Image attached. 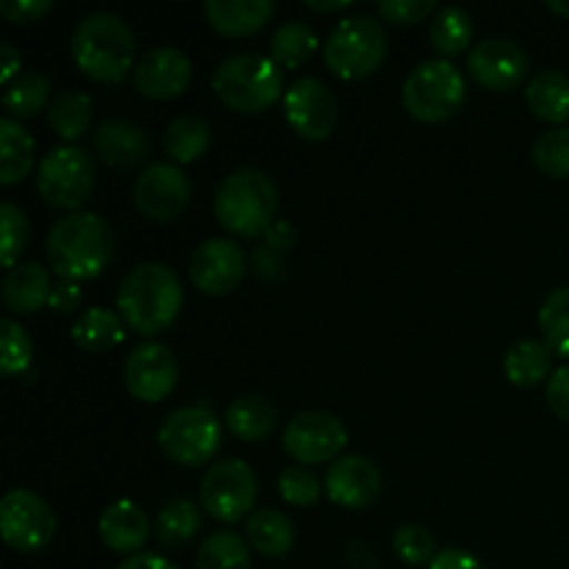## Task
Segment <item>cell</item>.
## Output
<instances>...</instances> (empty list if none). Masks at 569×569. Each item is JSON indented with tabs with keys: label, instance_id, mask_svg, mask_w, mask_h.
Returning a JSON list of instances; mask_svg holds the SVG:
<instances>
[{
	"label": "cell",
	"instance_id": "15",
	"mask_svg": "<svg viewBox=\"0 0 569 569\" xmlns=\"http://www.w3.org/2000/svg\"><path fill=\"white\" fill-rule=\"evenodd\" d=\"M128 392L142 403H161L178 383V359L167 345L142 342L122 365Z\"/></svg>",
	"mask_w": 569,
	"mask_h": 569
},
{
	"label": "cell",
	"instance_id": "8",
	"mask_svg": "<svg viewBox=\"0 0 569 569\" xmlns=\"http://www.w3.org/2000/svg\"><path fill=\"white\" fill-rule=\"evenodd\" d=\"M159 445L170 461L198 467L214 459L222 445V422L209 406H183L170 411L159 428Z\"/></svg>",
	"mask_w": 569,
	"mask_h": 569
},
{
	"label": "cell",
	"instance_id": "36",
	"mask_svg": "<svg viewBox=\"0 0 569 569\" xmlns=\"http://www.w3.org/2000/svg\"><path fill=\"white\" fill-rule=\"evenodd\" d=\"M50 94V81L44 72L26 70L6 87L3 106L14 117H33L44 109Z\"/></svg>",
	"mask_w": 569,
	"mask_h": 569
},
{
	"label": "cell",
	"instance_id": "40",
	"mask_svg": "<svg viewBox=\"0 0 569 569\" xmlns=\"http://www.w3.org/2000/svg\"><path fill=\"white\" fill-rule=\"evenodd\" d=\"M533 164L550 178H569V128H553L533 142Z\"/></svg>",
	"mask_w": 569,
	"mask_h": 569
},
{
	"label": "cell",
	"instance_id": "29",
	"mask_svg": "<svg viewBox=\"0 0 569 569\" xmlns=\"http://www.w3.org/2000/svg\"><path fill=\"white\" fill-rule=\"evenodd\" d=\"M126 339V328L114 311L94 306L72 322V342L87 353H106Z\"/></svg>",
	"mask_w": 569,
	"mask_h": 569
},
{
	"label": "cell",
	"instance_id": "52",
	"mask_svg": "<svg viewBox=\"0 0 569 569\" xmlns=\"http://www.w3.org/2000/svg\"><path fill=\"white\" fill-rule=\"evenodd\" d=\"M117 569H178V567L156 553H137V556H128V559Z\"/></svg>",
	"mask_w": 569,
	"mask_h": 569
},
{
	"label": "cell",
	"instance_id": "22",
	"mask_svg": "<svg viewBox=\"0 0 569 569\" xmlns=\"http://www.w3.org/2000/svg\"><path fill=\"white\" fill-rule=\"evenodd\" d=\"M50 276L39 261H22V264L11 267L3 278V295L6 309L14 311V315H33V311L42 309L50 300Z\"/></svg>",
	"mask_w": 569,
	"mask_h": 569
},
{
	"label": "cell",
	"instance_id": "1",
	"mask_svg": "<svg viewBox=\"0 0 569 569\" xmlns=\"http://www.w3.org/2000/svg\"><path fill=\"white\" fill-rule=\"evenodd\" d=\"M114 253L111 226L94 211H70L53 222L44 242V256L61 281H92Z\"/></svg>",
	"mask_w": 569,
	"mask_h": 569
},
{
	"label": "cell",
	"instance_id": "39",
	"mask_svg": "<svg viewBox=\"0 0 569 569\" xmlns=\"http://www.w3.org/2000/svg\"><path fill=\"white\" fill-rule=\"evenodd\" d=\"M392 550L400 561H406L409 567H422L437 559V542H433L431 531L417 522H406L395 531L392 537Z\"/></svg>",
	"mask_w": 569,
	"mask_h": 569
},
{
	"label": "cell",
	"instance_id": "18",
	"mask_svg": "<svg viewBox=\"0 0 569 569\" xmlns=\"http://www.w3.org/2000/svg\"><path fill=\"white\" fill-rule=\"evenodd\" d=\"M192 81V61L172 44L148 50L133 67V87L153 100L178 98Z\"/></svg>",
	"mask_w": 569,
	"mask_h": 569
},
{
	"label": "cell",
	"instance_id": "34",
	"mask_svg": "<svg viewBox=\"0 0 569 569\" xmlns=\"http://www.w3.org/2000/svg\"><path fill=\"white\" fill-rule=\"evenodd\" d=\"M317 48V33L303 20H289L278 26L270 37V59L278 67H295L303 64Z\"/></svg>",
	"mask_w": 569,
	"mask_h": 569
},
{
	"label": "cell",
	"instance_id": "9",
	"mask_svg": "<svg viewBox=\"0 0 569 569\" xmlns=\"http://www.w3.org/2000/svg\"><path fill=\"white\" fill-rule=\"evenodd\" d=\"M37 189L56 209L78 211L94 189V161L78 144H59L37 167Z\"/></svg>",
	"mask_w": 569,
	"mask_h": 569
},
{
	"label": "cell",
	"instance_id": "51",
	"mask_svg": "<svg viewBox=\"0 0 569 569\" xmlns=\"http://www.w3.org/2000/svg\"><path fill=\"white\" fill-rule=\"evenodd\" d=\"M348 561L353 569H378V559L372 556L370 545L361 539H350L348 542Z\"/></svg>",
	"mask_w": 569,
	"mask_h": 569
},
{
	"label": "cell",
	"instance_id": "2",
	"mask_svg": "<svg viewBox=\"0 0 569 569\" xmlns=\"http://www.w3.org/2000/svg\"><path fill=\"white\" fill-rule=\"evenodd\" d=\"M181 303V281L164 261H142L126 272L117 289V311L122 322L142 337H153L170 328Z\"/></svg>",
	"mask_w": 569,
	"mask_h": 569
},
{
	"label": "cell",
	"instance_id": "32",
	"mask_svg": "<svg viewBox=\"0 0 569 569\" xmlns=\"http://www.w3.org/2000/svg\"><path fill=\"white\" fill-rule=\"evenodd\" d=\"M48 120L53 131L67 142H76L89 131L92 122V98L83 92H61L50 100Z\"/></svg>",
	"mask_w": 569,
	"mask_h": 569
},
{
	"label": "cell",
	"instance_id": "24",
	"mask_svg": "<svg viewBox=\"0 0 569 569\" xmlns=\"http://www.w3.org/2000/svg\"><path fill=\"white\" fill-rule=\"evenodd\" d=\"M228 431L244 442H261L278 426V409L261 395H242L226 409Z\"/></svg>",
	"mask_w": 569,
	"mask_h": 569
},
{
	"label": "cell",
	"instance_id": "26",
	"mask_svg": "<svg viewBox=\"0 0 569 569\" xmlns=\"http://www.w3.org/2000/svg\"><path fill=\"white\" fill-rule=\"evenodd\" d=\"M503 370L515 387H537L553 376V350L542 339H520L506 350Z\"/></svg>",
	"mask_w": 569,
	"mask_h": 569
},
{
	"label": "cell",
	"instance_id": "54",
	"mask_svg": "<svg viewBox=\"0 0 569 569\" xmlns=\"http://www.w3.org/2000/svg\"><path fill=\"white\" fill-rule=\"evenodd\" d=\"M545 6H548L550 11H556V14L569 17V0H545Z\"/></svg>",
	"mask_w": 569,
	"mask_h": 569
},
{
	"label": "cell",
	"instance_id": "12",
	"mask_svg": "<svg viewBox=\"0 0 569 569\" xmlns=\"http://www.w3.org/2000/svg\"><path fill=\"white\" fill-rule=\"evenodd\" d=\"M348 445V428L328 411H300L283 428V450L298 465H326Z\"/></svg>",
	"mask_w": 569,
	"mask_h": 569
},
{
	"label": "cell",
	"instance_id": "25",
	"mask_svg": "<svg viewBox=\"0 0 569 569\" xmlns=\"http://www.w3.org/2000/svg\"><path fill=\"white\" fill-rule=\"evenodd\" d=\"M248 531V545L256 553L267 559H281L292 550L295 545V526L283 511L278 509H259L244 522Z\"/></svg>",
	"mask_w": 569,
	"mask_h": 569
},
{
	"label": "cell",
	"instance_id": "19",
	"mask_svg": "<svg viewBox=\"0 0 569 569\" xmlns=\"http://www.w3.org/2000/svg\"><path fill=\"white\" fill-rule=\"evenodd\" d=\"M381 470L361 453L342 456L326 472V495L342 509H365L381 495Z\"/></svg>",
	"mask_w": 569,
	"mask_h": 569
},
{
	"label": "cell",
	"instance_id": "31",
	"mask_svg": "<svg viewBox=\"0 0 569 569\" xmlns=\"http://www.w3.org/2000/svg\"><path fill=\"white\" fill-rule=\"evenodd\" d=\"M472 42V17L461 6H445L431 20V44L442 59L465 53Z\"/></svg>",
	"mask_w": 569,
	"mask_h": 569
},
{
	"label": "cell",
	"instance_id": "11",
	"mask_svg": "<svg viewBox=\"0 0 569 569\" xmlns=\"http://www.w3.org/2000/svg\"><path fill=\"white\" fill-rule=\"evenodd\" d=\"M0 533L9 548L39 553L56 537V515L44 498L28 489H11L0 500Z\"/></svg>",
	"mask_w": 569,
	"mask_h": 569
},
{
	"label": "cell",
	"instance_id": "28",
	"mask_svg": "<svg viewBox=\"0 0 569 569\" xmlns=\"http://www.w3.org/2000/svg\"><path fill=\"white\" fill-rule=\"evenodd\" d=\"M526 103L539 120H569V76L559 70H542L526 83Z\"/></svg>",
	"mask_w": 569,
	"mask_h": 569
},
{
	"label": "cell",
	"instance_id": "3",
	"mask_svg": "<svg viewBox=\"0 0 569 569\" xmlns=\"http://www.w3.org/2000/svg\"><path fill=\"white\" fill-rule=\"evenodd\" d=\"M137 39L128 22L111 11L81 17L70 39V53L78 70L100 83H120L131 72Z\"/></svg>",
	"mask_w": 569,
	"mask_h": 569
},
{
	"label": "cell",
	"instance_id": "16",
	"mask_svg": "<svg viewBox=\"0 0 569 569\" xmlns=\"http://www.w3.org/2000/svg\"><path fill=\"white\" fill-rule=\"evenodd\" d=\"M528 53L517 42L506 37H489L472 44L467 56V70L481 83L483 89L492 92H509L520 87L528 76Z\"/></svg>",
	"mask_w": 569,
	"mask_h": 569
},
{
	"label": "cell",
	"instance_id": "45",
	"mask_svg": "<svg viewBox=\"0 0 569 569\" xmlns=\"http://www.w3.org/2000/svg\"><path fill=\"white\" fill-rule=\"evenodd\" d=\"M548 406L559 420L569 422V365L559 367L553 376L548 378Z\"/></svg>",
	"mask_w": 569,
	"mask_h": 569
},
{
	"label": "cell",
	"instance_id": "48",
	"mask_svg": "<svg viewBox=\"0 0 569 569\" xmlns=\"http://www.w3.org/2000/svg\"><path fill=\"white\" fill-rule=\"evenodd\" d=\"M428 569H483V565L470 553V550L445 548L439 550L437 559L431 561V567Z\"/></svg>",
	"mask_w": 569,
	"mask_h": 569
},
{
	"label": "cell",
	"instance_id": "41",
	"mask_svg": "<svg viewBox=\"0 0 569 569\" xmlns=\"http://www.w3.org/2000/svg\"><path fill=\"white\" fill-rule=\"evenodd\" d=\"M0 253H3V267H17V256L26 250L31 228H28V217L14 203H0Z\"/></svg>",
	"mask_w": 569,
	"mask_h": 569
},
{
	"label": "cell",
	"instance_id": "35",
	"mask_svg": "<svg viewBox=\"0 0 569 569\" xmlns=\"http://www.w3.org/2000/svg\"><path fill=\"white\" fill-rule=\"evenodd\" d=\"M198 569H250V545L237 531H217L200 545Z\"/></svg>",
	"mask_w": 569,
	"mask_h": 569
},
{
	"label": "cell",
	"instance_id": "53",
	"mask_svg": "<svg viewBox=\"0 0 569 569\" xmlns=\"http://www.w3.org/2000/svg\"><path fill=\"white\" fill-rule=\"evenodd\" d=\"M306 6L315 11H342L348 9L350 0H306Z\"/></svg>",
	"mask_w": 569,
	"mask_h": 569
},
{
	"label": "cell",
	"instance_id": "33",
	"mask_svg": "<svg viewBox=\"0 0 569 569\" xmlns=\"http://www.w3.org/2000/svg\"><path fill=\"white\" fill-rule=\"evenodd\" d=\"M200 526H203V517H200L198 503L176 498L156 517V539L167 548H178V545H187L189 539H194Z\"/></svg>",
	"mask_w": 569,
	"mask_h": 569
},
{
	"label": "cell",
	"instance_id": "37",
	"mask_svg": "<svg viewBox=\"0 0 569 569\" xmlns=\"http://www.w3.org/2000/svg\"><path fill=\"white\" fill-rule=\"evenodd\" d=\"M539 331L545 345L561 359H569V283L553 289L539 309Z\"/></svg>",
	"mask_w": 569,
	"mask_h": 569
},
{
	"label": "cell",
	"instance_id": "20",
	"mask_svg": "<svg viewBox=\"0 0 569 569\" xmlns=\"http://www.w3.org/2000/svg\"><path fill=\"white\" fill-rule=\"evenodd\" d=\"M92 148L98 159L109 167L142 164L150 153V139L142 126L128 120H106L94 131Z\"/></svg>",
	"mask_w": 569,
	"mask_h": 569
},
{
	"label": "cell",
	"instance_id": "49",
	"mask_svg": "<svg viewBox=\"0 0 569 569\" xmlns=\"http://www.w3.org/2000/svg\"><path fill=\"white\" fill-rule=\"evenodd\" d=\"M295 242H298V231L289 220H276L264 233V244L276 250H292Z\"/></svg>",
	"mask_w": 569,
	"mask_h": 569
},
{
	"label": "cell",
	"instance_id": "6",
	"mask_svg": "<svg viewBox=\"0 0 569 569\" xmlns=\"http://www.w3.org/2000/svg\"><path fill=\"white\" fill-rule=\"evenodd\" d=\"M467 81L459 67L448 59H431L417 64L406 76L403 106L415 120L442 122L465 106Z\"/></svg>",
	"mask_w": 569,
	"mask_h": 569
},
{
	"label": "cell",
	"instance_id": "46",
	"mask_svg": "<svg viewBox=\"0 0 569 569\" xmlns=\"http://www.w3.org/2000/svg\"><path fill=\"white\" fill-rule=\"evenodd\" d=\"M283 256L281 250L270 248V244H259V248L253 250V270L259 272V278H264V281H278V278L283 276Z\"/></svg>",
	"mask_w": 569,
	"mask_h": 569
},
{
	"label": "cell",
	"instance_id": "27",
	"mask_svg": "<svg viewBox=\"0 0 569 569\" xmlns=\"http://www.w3.org/2000/svg\"><path fill=\"white\" fill-rule=\"evenodd\" d=\"M33 156H37V144L31 133L14 117H3L0 120V183L3 187L20 183L31 172Z\"/></svg>",
	"mask_w": 569,
	"mask_h": 569
},
{
	"label": "cell",
	"instance_id": "13",
	"mask_svg": "<svg viewBox=\"0 0 569 569\" xmlns=\"http://www.w3.org/2000/svg\"><path fill=\"white\" fill-rule=\"evenodd\" d=\"M283 114L300 139L322 142L337 128V98L320 78H298L283 92Z\"/></svg>",
	"mask_w": 569,
	"mask_h": 569
},
{
	"label": "cell",
	"instance_id": "4",
	"mask_svg": "<svg viewBox=\"0 0 569 569\" xmlns=\"http://www.w3.org/2000/svg\"><path fill=\"white\" fill-rule=\"evenodd\" d=\"M278 189L267 172L242 167L222 178L214 192V214L233 237H259L276 222Z\"/></svg>",
	"mask_w": 569,
	"mask_h": 569
},
{
	"label": "cell",
	"instance_id": "50",
	"mask_svg": "<svg viewBox=\"0 0 569 569\" xmlns=\"http://www.w3.org/2000/svg\"><path fill=\"white\" fill-rule=\"evenodd\" d=\"M0 59H3L0 61V83H3V87H9V83L22 72V56L14 44L3 42L0 44Z\"/></svg>",
	"mask_w": 569,
	"mask_h": 569
},
{
	"label": "cell",
	"instance_id": "7",
	"mask_svg": "<svg viewBox=\"0 0 569 569\" xmlns=\"http://www.w3.org/2000/svg\"><path fill=\"white\" fill-rule=\"evenodd\" d=\"M389 37L383 26L372 17H345L328 33L322 44V56L331 72L339 78H365L381 67L387 59Z\"/></svg>",
	"mask_w": 569,
	"mask_h": 569
},
{
	"label": "cell",
	"instance_id": "44",
	"mask_svg": "<svg viewBox=\"0 0 569 569\" xmlns=\"http://www.w3.org/2000/svg\"><path fill=\"white\" fill-rule=\"evenodd\" d=\"M53 9V0H0V14L14 26H28Z\"/></svg>",
	"mask_w": 569,
	"mask_h": 569
},
{
	"label": "cell",
	"instance_id": "21",
	"mask_svg": "<svg viewBox=\"0 0 569 569\" xmlns=\"http://www.w3.org/2000/svg\"><path fill=\"white\" fill-rule=\"evenodd\" d=\"M100 539L114 553H133L148 542L150 520L142 511V506L133 500H117L100 515Z\"/></svg>",
	"mask_w": 569,
	"mask_h": 569
},
{
	"label": "cell",
	"instance_id": "42",
	"mask_svg": "<svg viewBox=\"0 0 569 569\" xmlns=\"http://www.w3.org/2000/svg\"><path fill=\"white\" fill-rule=\"evenodd\" d=\"M278 495H281L287 503L306 509V506H315L317 500H320L322 489L315 472H311L309 467L298 465V467H283L281 476H278Z\"/></svg>",
	"mask_w": 569,
	"mask_h": 569
},
{
	"label": "cell",
	"instance_id": "14",
	"mask_svg": "<svg viewBox=\"0 0 569 569\" xmlns=\"http://www.w3.org/2000/svg\"><path fill=\"white\" fill-rule=\"evenodd\" d=\"M189 198H192V183H189L187 172L170 161L148 164L133 183V203L144 217L156 222L176 220L187 209Z\"/></svg>",
	"mask_w": 569,
	"mask_h": 569
},
{
	"label": "cell",
	"instance_id": "23",
	"mask_svg": "<svg viewBox=\"0 0 569 569\" xmlns=\"http://www.w3.org/2000/svg\"><path fill=\"white\" fill-rule=\"evenodd\" d=\"M276 6L272 0H206V20L222 37H248L264 28Z\"/></svg>",
	"mask_w": 569,
	"mask_h": 569
},
{
	"label": "cell",
	"instance_id": "5",
	"mask_svg": "<svg viewBox=\"0 0 569 569\" xmlns=\"http://www.w3.org/2000/svg\"><path fill=\"white\" fill-rule=\"evenodd\" d=\"M214 94L239 114L270 109L283 92L281 67L261 53H237L220 61L211 78Z\"/></svg>",
	"mask_w": 569,
	"mask_h": 569
},
{
	"label": "cell",
	"instance_id": "17",
	"mask_svg": "<svg viewBox=\"0 0 569 569\" xmlns=\"http://www.w3.org/2000/svg\"><path fill=\"white\" fill-rule=\"evenodd\" d=\"M189 278L206 295H228L244 278V250L233 239H206L189 259Z\"/></svg>",
	"mask_w": 569,
	"mask_h": 569
},
{
	"label": "cell",
	"instance_id": "38",
	"mask_svg": "<svg viewBox=\"0 0 569 569\" xmlns=\"http://www.w3.org/2000/svg\"><path fill=\"white\" fill-rule=\"evenodd\" d=\"M33 345L26 328L17 320L6 317L0 322V370L3 376H22L31 367Z\"/></svg>",
	"mask_w": 569,
	"mask_h": 569
},
{
	"label": "cell",
	"instance_id": "43",
	"mask_svg": "<svg viewBox=\"0 0 569 569\" xmlns=\"http://www.w3.org/2000/svg\"><path fill=\"white\" fill-rule=\"evenodd\" d=\"M437 11V0H378V14L398 26H415Z\"/></svg>",
	"mask_w": 569,
	"mask_h": 569
},
{
	"label": "cell",
	"instance_id": "10",
	"mask_svg": "<svg viewBox=\"0 0 569 569\" xmlns=\"http://www.w3.org/2000/svg\"><path fill=\"white\" fill-rule=\"evenodd\" d=\"M256 495H259V481L242 459L217 461L200 478V503L214 520L228 526L253 515Z\"/></svg>",
	"mask_w": 569,
	"mask_h": 569
},
{
	"label": "cell",
	"instance_id": "30",
	"mask_svg": "<svg viewBox=\"0 0 569 569\" xmlns=\"http://www.w3.org/2000/svg\"><path fill=\"white\" fill-rule=\"evenodd\" d=\"M211 128L200 114H181L167 126L164 153L176 164H192L209 150Z\"/></svg>",
	"mask_w": 569,
	"mask_h": 569
},
{
	"label": "cell",
	"instance_id": "47",
	"mask_svg": "<svg viewBox=\"0 0 569 569\" xmlns=\"http://www.w3.org/2000/svg\"><path fill=\"white\" fill-rule=\"evenodd\" d=\"M81 287H78L76 281H61L59 287H53V292H50L48 306L56 315H70V311H76L78 306H81Z\"/></svg>",
	"mask_w": 569,
	"mask_h": 569
}]
</instances>
